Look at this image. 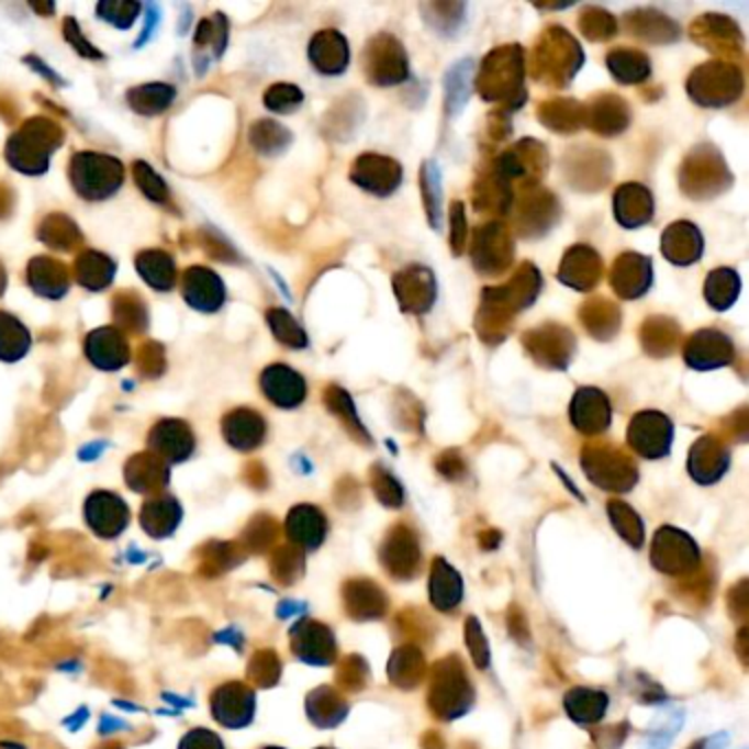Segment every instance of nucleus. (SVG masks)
Returning <instances> with one entry per match:
<instances>
[{
    "instance_id": "1",
    "label": "nucleus",
    "mask_w": 749,
    "mask_h": 749,
    "mask_svg": "<svg viewBox=\"0 0 749 749\" xmlns=\"http://www.w3.org/2000/svg\"><path fill=\"white\" fill-rule=\"evenodd\" d=\"M83 516L88 527L101 538H116L130 523V510L125 501L105 490H97L86 499Z\"/></svg>"
},
{
    "instance_id": "2",
    "label": "nucleus",
    "mask_w": 749,
    "mask_h": 749,
    "mask_svg": "<svg viewBox=\"0 0 749 749\" xmlns=\"http://www.w3.org/2000/svg\"><path fill=\"white\" fill-rule=\"evenodd\" d=\"M255 694L244 683L231 681L215 687L211 694V716L224 727H244L253 720Z\"/></svg>"
},
{
    "instance_id": "3",
    "label": "nucleus",
    "mask_w": 749,
    "mask_h": 749,
    "mask_svg": "<svg viewBox=\"0 0 749 749\" xmlns=\"http://www.w3.org/2000/svg\"><path fill=\"white\" fill-rule=\"evenodd\" d=\"M628 439L637 452L655 459L668 452L672 441V424L659 411H641L630 420Z\"/></svg>"
},
{
    "instance_id": "4",
    "label": "nucleus",
    "mask_w": 749,
    "mask_h": 749,
    "mask_svg": "<svg viewBox=\"0 0 749 749\" xmlns=\"http://www.w3.org/2000/svg\"><path fill=\"white\" fill-rule=\"evenodd\" d=\"M683 356L692 369L707 371V369H716V367L731 362L734 345L718 329H698L685 345Z\"/></svg>"
},
{
    "instance_id": "5",
    "label": "nucleus",
    "mask_w": 749,
    "mask_h": 749,
    "mask_svg": "<svg viewBox=\"0 0 749 749\" xmlns=\"http://www.w3.org/2000/svg\"><path fill=\"white\" fill-rule=\"evenodd\" d=\"M402 169L387 156H373L365 154L358 156L354 169H351V180L358 182L362 189L371 191L373 195H389L402 180Z\"/></svg>"
},
{
    "instance_id": "6",
    "label": "nucleus",
    "mask_w": 749,
    "mask_h": 749,
    "mask_svg": "<svg viewBox=\"0 0 749 749\" xmlns=\"http://www.w3.org/2000/svg\"><path fill=\"white\" fill-rule=\"evenodd\" d=\"M569 415L582 433H597L611 424V402L600 389L582 387L571 398Z\"/></svg>"
},
{
    "instance_id": "7",
    "label": "nucleus",
    "mask_w": 749,
    "mask_h": 749,
    "mask_svg": "<svg viewBox=\"0 0 749 749\" xmlns=\"http://www.w3.org/2000/svg\"><path fill=\"white\" fill-rule=\"evenodd\" d=\"M261 389L270 402L283 409L299 406L305 398V380L286 365H270L261 373Z\"/></svg>"
},
{
    "instance_id": "8",
    "label": "nucleus",
    "mask_w": 749,
    "mask_h": 749,
    "mask_svg": "<svg viewBox=\"0 0 749 749\" xmlns=\"http://www.w3.org/2000/svg\"><path fill=\"white\" fill-rule=\"evenodd\" d=\"M308 55L318 72L340 75L349 62V48L338 31H321L308 46Z\"/></svg>"
},
{
    "instance_id": "9",
    "label": "nucleus",
    "mask_w": 749,
    "mask_h": 749,
    "mask_svg": "<svg viewBox=\"0 0 749 749\" xmlns=\"http://www.w3.org/2000/svg\"><path fill=\"white\" fill-rule=\"evenodd\" d=\"M180 503L174 496L158 494L143 503L141 507V527L152 538H167L174 534V529L180 525Z\"/></svg>"
},
{
    "instance_id": "10",
    "label": "nucleus",
    "mask_w": 749,
    "mask_h": 749,
    "mask_svg": "<svg viewBox=\"0 0 749 749\" xmlns=\"http://www.w3.org/2000/svg\"><path fill=\"white\" fill-rule=\"evenodd\" d=\"M650 279H652L650 257L628 253L615 261L613 283L622 297L635 299V297L644 294L650 288Z\"/></svg>"
},
{
    "instance_id": "11",
    "label": "nucleus",
    "mask_w": 749,
    "mask_h": 749,
    "mask_svg": "<svg viewBox=\"0 0 749 749\" xmlns=\"http://www.w3.org/2000/svg\"><path fill=\"white\" fill-rule=\"evenodd\" d=\"M661 248L666 257L679 266H687L701 257L703 237L690 222H674L666 228L661 237Z\"/></svg>"
},
{
    "instance_id": "12",
    "label": "nucleus",
    "mask_w": 749,
    "mask_h": 749,
    "mask_svg": "<svg viewBox=\"0 0 749 749\" xmlns=\"http://www.w3.org/2000/svg\"><path fill=\"white\" fill-rule=\"evenodd\" d=\"M615 217L619 224L635 228L652 217V198L641 185H622L615 191Z\"/></svg>"
},
{
    "instance_id": "13",
    "label": "nucleus",
    "mask_w": 749,
    "mask_h": 749,
    "mask_svg": "<svg viewBox=\"0 0 749 749\" xmlns=\"http://www.w3.org/2000/svg\"><path fill=\"white\" fill-rule=\"evenodd\" d=\"M226 441L239 450L255 448L264 437V420L250 411H237L224 422Z\"/></svg>"
},
{
    "instance_id": "14",
    "label": "nucleus",
    "mask_w": 749,
    "mask_h": 749,
    "mask_svg": "<svg viewBox=\"0 0 749 749\" xmlns=\"http://www.w3.org/2000/svg\"><path fill=\"white\" fill-rule=\"evenodd\" d=\"M597 257L593 250L589 248H571L562 261V270L564 275H560V279L567 283V286H573V288H589L595 283L597 279Z\"/></svg>"
},
{
    "instance_id": "15",
    "label": "nucleus",
    "mask_w": 749,
    "mask_h": 749,
    "mask_svg": "<svg viewBox=\"0 0 749 749\" xmlns=\"http://www.w3.org/2000/svg\"><path fill=\"white\" fill-rule=\"evenodd\" d=\"M127 481L136 492H156L167 483V468L149 455H138L127 466Z\"/></svg>"
},
{
    "instance_id": "16",
    "label": "nucleus",
    "mask_w": 749,
    "mask_h": 749,
    "mask_svg": "<svg viewBox=\"0 0 749 749\" xmlns=\"http://www.w3.org/2000/svg\"><path fill=\"white\" fill-rule=\"evenodd\" d=\"M740 292V277L731 268H718L707 275L705 299L714 310H727Z\"/></svg>"
},
{
    "instance_id": "17",
    "label": "nucleus",
    "mask_w": 749,
    "mask_h": 749,
    "mask_svg": "<svg viewBox=\"0 0 749 749\" xmlns=\"http://www.w3.org/2000/svg\"><path fill=\"white\" fill-rule=\"evenodd\" d=\"M152 446L169 461H180L191 452V437L180 424L156 426L152 435Z\"/></svg>"
},
{
    "instance_id": "18",
    "label": "nucleus",
    "mask_w": 749,
    "mask_h": 749,
    "mask_svg": "<svg viewBox=\"0 0 749 749\" xmlns=\"http://www.w3.org/2000/svg\"><path fill=\"white\" fill-rule=\"evenodd\" d=\"M189 275L195 279H187V301L200 310H215L224 297L220 279L206 270L204 279H200V270H191Z\"/></svg>"
},
{
    "instance_id": "19",
    "label": "nucleus",
    "mask_w": 749,
    "mask_h": 749,
    "mask_svg": "<svg viewBox=\"0 0 749 749\" xmlns=\"http://www.w3.org/2000/svg\"><path fill=\"white\" fill-rule=\"evenodd\" d=\"M606 66L611 68L615 79H619L622 83L641 81L648 77V70H650L648 59L637 51H613L606 57Z\"/></svg>"
},
{
    "instance_id": "20",
    "label": "nucleus",
    "mask_w": 749,
    "mask_h": 749,
    "mask_svg": "<svg viewBox=\"0 0 749 749\" xmlns=\"http://www.w3.org/2000/svg\"><path fill=\"white\" fill-rule=\"evenodd\" d=\"M268 323L275 332V336L290 345V347H305L308 345V338H305V332L301 329V325L281 308H275L268 312Z\"/></svg>"
},
{
    "instance_id": "21",
    "label": "nucleus",
    "mask_w": 749,
    "mask_h": 749,
    "mask_svg": "<svg viewBox=\"0 0 749 749\" xmlns=\"http://www.w3.org/2000/svg\"><path fill=\"white\" fill-rule=\"evenodd\" d=\"M420 272V266H417ZM417 283H413V279H404L400 275V281H395V292H400V301H409L411 297H420L417 301H424V308H428L433 303L435 297V279L431 272L424 275V279H415Z\"/></svg>"
},
{
    "instance_id": "22",
    "label": "nucleus",
    "mask_w": 749,
    "mask_h": 749,
    "mask_svg": "<svg viewBox=\"0 0 749 749\" xmlns=\"http://www.w3.org/2000/svg\"><path fill=\"white\" fill-rule=\"evenodd\" d=\"M266 105L270 110H277V112H292L299 108V103L303 101V94L297 86H290V83H277L272 86L266 97H264Z\"/></svg>"
},
{
    "instance_id": "23",
    "label": "nucleus",
    "mask_w": 749,
    "mask_h": 749,
    "mask_svg": "<svg viewBox=\"0 0 749 749\" xmlns=\"http://www.w3.org/2000/svg\"><path fill=\"white\" fill-rule=\"evenodd\" d=\"M178 749H224V745L215 731L204 729V727H195V729H189L180 738Z\"/></svg>"
},
{
    "instance_id": "24",
    "label": "nucleus",
    "mask_w": 749,
    "mask_h": 749,
    "mask_svg": "<svg viewBox=\"0 0 749 749\" xmlns=\"http://www.w3.org/2000/svg\"><path fill=\"white\" fill-rule=\"evenodd\" d=\"M270 749H275V747H270Z\"/></svg>"
}]
</instances>
